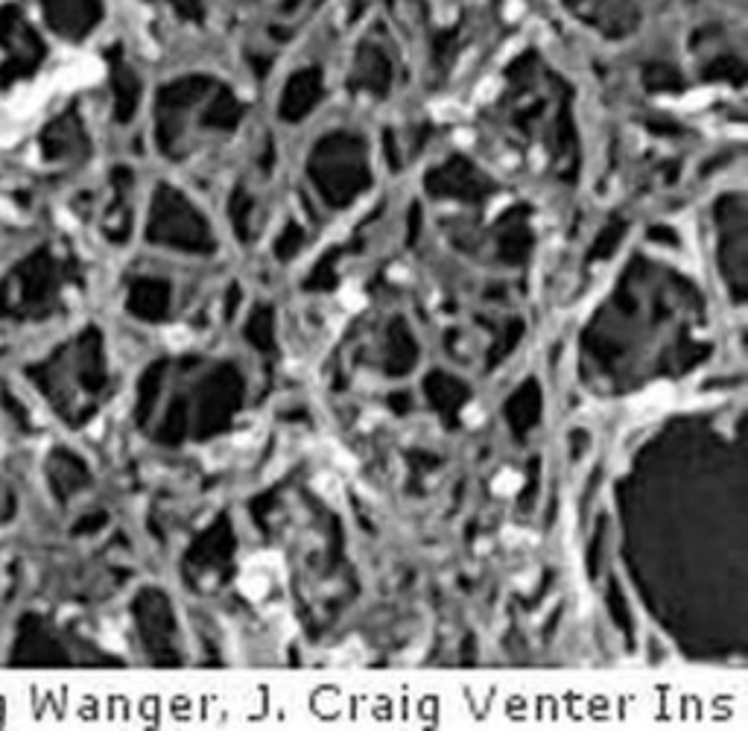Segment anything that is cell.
Segmentation results:
<instances>
[{
	"mask_svg": "<svg viewBox=\"0 0 748 731\" xmlns=\"http://www.w3.org/2000/svg\"><path fill=\"white\" fill-rule=\"evenodd\" d=\"M59 298V270L47 252H35L0 281V319L47 316Z\"/></svg>",
	"mask_w": 748,
	"mask_h": 731,
	"instance_id": "6da1fadb",
	"label": "cell"
},
{
	"mask_svg": "<svg viewBox=\"0 0 748 731\" xmlns=\"http://www.w3.org/2000/svg\"><path fill=\"white\" fill-rule=\"evenodd\" d=\"M65 662V653H62L59 641L53 639L47 623L26 614L18 623L15 632V646H12V664L18 667H26V664H59Z\"/></svg>",
	"mask_w": 748,
	"mask_h": 731,
	"instance_id": "7a4b0ae2",
	"label": "cell"
},
{
	"mask_svg": "<svg viewBox=\"0 0 748 731\" xmlns=\"http://www.w3.org/2000/svg\"><path fill=\"white\" fill-rule=\"evenodd\" d=\"M47 474H51L53 492L59 494V498H65V494H70L74 489L82 485L86 468L79 466L77 459L70 457L68 451H53L51 462H47Z\"/></svg>",
	"mask_w": 748,
	"mask_h": 731,
	"instance_id": "3957f363",
	"label": "cell"
}]
</instances>
